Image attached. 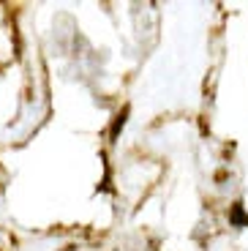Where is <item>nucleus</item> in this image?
<instances>
[{
    "label": "nucleus",
    "instance_id": "1",
    "mask_svg": "<svg viewBox=\"0 0 248 251\" xmlns=\"http://www.w3.org/2000/svg\"><path fill=\"white\" fill-rule=\"evenodd\" d=\"M229 224L237 226V229H246V226H248V213H246V205H243V202H235V205H232Z\"/></svg>",
    "mask_w": 248,
    "mask_h": 251
}]
</instances>
